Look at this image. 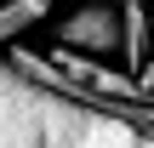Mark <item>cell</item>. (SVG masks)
I'll list each match as a JSON object with an SVG mask.
<instances>
[{
    "instance_id": "cell-1",
    "label": "cell",
    "mask_w": 154,
    "mask_h": 148,
    "mask_svg": "<svg viewBox=\"0 0 154 148\" xmlns=\"http://www.w3.org/2000/svg\"><path fill=\"white\" fill-rule=\"evenodd\" d=\"M0 148H154V131L103 114L86 97L40 91L0 57Z\"/></svg>"
},
{
    "instance_id": "cell-2",
    "label": "cell",
    "mask_w": 154,
    "mask_h": 148,
    "mask_svg": "<svg viewBox=\"0 0 154 148\" xmlns=\"http://www.w3.org/2000/svg\"><path fill=\"white\" fill-rule=\"evenodd\" d=\"M57 51L74 57H103L120 51V6H80L57 23Z\"/></svg>"
},
{
    "instance_id": "cell-3",
    "label": "cell",
    "mask_w": 154,
    "mask_h": 148,
    "mask_svg": "<svg viewBox=\"0 0 154 148\" xmlns=\"http://www.w3.org/2000/svg\"><path fill=\"white\" fill-rule=\"evenodd\" d=\"M149 40H154L149 6H143V0H126V6H120V74H137V68L149 63Z\"/></svg>"
},
{
    "instance_id": "cell-4",
    "label": "cell",
    "mask_w": 154,
    "mask_h": 148,
    "mask_svg": "<svg viewBox=\"0 0 154 148\" xmlns=\"http://www.w3.org/2000/svg\"><path fill=\"white\" fill-rule=\"evenodd\" d=\"M46 11H51V0H0V46H11L34 23H46Z\"/></svg>"
},
{
    "instance_id": "cell-5",
    "label": "cell",
    "mask_w": 154,
    "mask_h": 148,
    "mask_svg": "<svg viewBox=\"0 0 154 148\" xmlns=\"http://www.w3.org/2000/svg\"><path fill=\"white\" fill-rule=\"evenodd\" d=\"M80 6H126V0H80Z\"/></svg>"
}]
</instances>
